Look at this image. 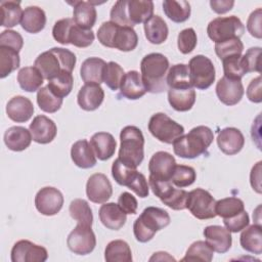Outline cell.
I'll return each instance as SVG.
<instances>
[{"instance_id": "35", "label": "cell", "mask_w": 262, "mask_h": 262, "mask_svg": "<svg viewBox=\"0 0 262 262\" xmlns=\"http://www.w3.org/2000/svg\"><path fill=\"white\" fill-rule=\"evenodd\" d=\"M166 83L169 89H189L193 88L188 66L184 63H177L172 66L167 73Z\"/></svg>"}, {"instance_id": "16", "label": "cell", "mask_w": 262, "mask_h": 262, "mask_svg": "<svg viewBox=\"0 0 262 262\" xmlns=\"http://www.w3.org/2000/svg\"><path fill=\"white\" fill-rule=\"evenodd\" d=\"M48 258L47 250L28 239L16 242L11 249L12 262H44Z\"/></svg>"}, {"instance_id": "29", "label": "cell", "mask_w": 262, "mask_h": 262, "mask_svg": "<svg viewBox=\"0 0 262 262\" xmlns=\"http://www.w3.org/2000/svg\"><path fill=\"white\" fill-rule=\"evenodd\" d=\"M71 158L74 164L82 169L92 168L96 164V156L86 139H80L72 145Z\"/></svg>"}, {"instance_id": "5", "label": "cell", "mask_w": 262, "mask_h": 262, "mask_svg": "<svg viewBox=\"0 0 262 262\" xmlns=\"http://www.w3.org/2000/svg\"><path fill=\"white\" fill-rule=\"evenodd\" d=\"M97 39L105 47L128 52L136 48L138 36L131 27H123L113 21H104L97 30Z\"/></svg>"}, {"instance_id": "22", "label": "cell", "mask_w": 262, "mask_h": 262, "mask_svg": "<svg viewBox=\"0 0 262 262\" xmlns=\"http://www.w3.org/2000/svg\"><path fill=\"white\" fill-rule=\"evenodd\" d=\"M217 144L223 154L233 156L239 152L244 147L245 137L237 128L226 127L218 133Z\"/></svg>"}, {"instance_id": "32", "label": "cell", "mask_w": 262, "mask_h": 262, "mask_svg": "<svg viewBox=\"0 0 262 262\" xmlns=\"http://www.w3.org/2000/svg\"><path fill=\"white\" fill-rule=\"evenodd\" d=\"M46 25V14L44 10L38 6H28L25 8L20 20L21 28L31 34L41 32Z\"/></svg>"}, {"instance_id": "23", "label": "cell", "mask_w": 262, "mask_h": 262, "mask_svg": "<svg viewBox=\"0 0 262 262\" xmlns=\"http://www.w3.org/2000/svg\"><path fill=\"white\" fill-rule=\"evenodd\" d=\"M103 98L104 92L99 84H85L78 92L77 102L82 110L92 112L101 105Z\"/></svg>"}, {"instance_id": "17", "label": "cell", "mask_w": 262, "mask_h": 262, "mask_svg": "<svg viewBox=\"0 0 262 262\" xmlns=\"http://www.w3.org/2000/svg\"><path fill=\"white\" fill-rule=\"evenodd\" d=\"M86 194L92 203H106L113 194L112 183L102 173L92 174L86 183Z\"/></svg>"}, {"instance_id": "52", "label": "cell", "mask_w": 262, "mask_h": 262, "mask_svg": "<svg viewBox=\"0 0 262 262\" xmlns=\"http://www.w3.org/2000/svg\"><path fill=\"white\" fill-rule=\"evenodd\" d=\"M198 43L196 33L192 28L182 30L177 37V46L181 53L188 54L193 51Z\"/></svg>"}, {"instance_id": "44", "label": "cell", "mask_w": 262, "mask_h": 262, "mask_svg": "<svg viewBox=\"0 0 262 262\" xmlns=\"http://www.w3.org/2000/svg\"><path fill=\"white\" fill-rule=\"evenodd\" d=\"M213 249L204 241H196L187 249L182 261H205L210 262L213 259Z\"/></svg>"}, {"instance_id": "47", "label": "cell", "mask_w": 262, "mask_h": 262, "mask_svg": "<svg viewBox=\"0 0 262 262\" xmlns=\"http://www.w3.org/2000/svg\"><path fill=\"white\" fill-rule=\"evenodd\" d=\"M94 41V33L91 30H86L79 27L76 23L71 27L68 42L79 48L90 46Z\"/></svg>"}, {"instance_id": "4", "label": "cell", "mask_w": 262, "mask_h": 262, "mask_svg": "<svg viewBox=\"0 0 262 262\" xmlns=\"http://www.w3.org/2000/svg\"><path fill=\"white\" fill-rule=\"evenodd\" d=\"M214 139L213 131L207 126H196L187 134L174 140V154L183 159H194L205 154Z\"/></svg>"}, {"instance_id": "42", "label": "cell", "mask_w": 262, "mask_h": 262, "mask_svg": "<svg viewBox=\"0 0 262 262\" xmlns=\"http://www.w3.org/2000/svg\"><path fill=\"white\" fill-rule=\"evenodd\" d=\"M69 212L71 217L76 220L78 224L92 226L93 214L87 201L83 199H75L70 204Z\"/></svg>"}, {"instance_id": "33", "label": "cell", "mask_w": 262, "mask_h": 262, "mask_svg": "<svg viewBox=\"0 0 262 262\" xmlns=\"http://www.w3.org/2000/svg\"><path fill=\"white\" fill-rule=\"evenodd\" d=\"M239 243L247 252L260 255L262 253V229L260 224H253L243 229Z\"/></svg>"}, {"instance_id": "3", "label": "cell", "mask_w": 262, "mask_h": 262, "mask_svg": "<svg viewBox=\"0 0 262 262\" xmlns=\"http://www.w3.org/2000/svg\"><path fill=\"white\" fill-rule=\"evenodd\" d=\"M141 79L147 92L161 93L167 90L166 77L169 70L168 58L158 52L145 55L140 62Z\"/></svg>"}, {"instance_id": "8", "label": "cell", "mask_w": 262, "mask_h": 262, "mask_svg": "<svg viewBox=\"0 0 262 262\" xmlns=\"http://www.w3.org/2000/svg\"><path fill=\"white\" fill-rule=\"evenodd\" d=\"M112 176L118 184L127 186L139 198H146L149 193V187L145 176L138 172L136 168L123 163L119 158L113 163Z\"/></svg>"}, {"instance_id": "53", "label": "cell", "mask_w": 262, "mask_h": 262, "mask_svg": "<svg viewBox=\"0 0 262 262\" xmlns=\"http://www.w3.org/2000/svg\"><path fill=\"white\" fill-rule=\"evenodd\" d=\"M74 24H75L74 19L70 17H66L57 20L54 24L52 29V36L54 40L62 45H68L69 44L68 37H69L70 29Z\"/></svg>"}, {"instance_id": "12", "label": "cell", "mask_w": 262, "mask_h": 262, "mask_svg": "<svg viewBox=\"0 0 262 262\" xmlns=\"http://www.w3.org/2000/svg\"><path fill=\"white\" fill-rule=\"evenodd\" d=\"M189 76L192 87L206 90L215 81V68L212 60L202 54L193 56L188 63Z\"/></svg>"}, {"instance_id": "21", "label": "cell", "mask_w": 262, "mask_h": 262, "mask_svg": "<svg viewBox=\"0 0 262 262\" xmlns=\"http://www.w3.org/2000/svg\"><path fill=\"white\" fill-rule=\"evenodd\" d=\"M203 233L207 244L214 252L223 254L231 248L232 237L230 231L226 227L220 225H209L205 227Z\"/></svg>"}, {"instance_id": "56", "label": "cell", "mask_w": 262, "mask_h": 262, "mask_svg": "<svg viewBox=\"0 0 262 262\" xmlns=\"http://www.w3.org/2000/svg\"><path fill=\"white\" fill-rule=\"evenodd\" d=\"M223 223L230 232H238L249 225L250 218L248 213L246 211H243L234 217L223 219Z\"/></svg>"}, {"instance_id": "28", "label": "cell", "mask_w": 262, "mask_h": 262, "mask_svg": "<svg viewBox=\"0 0 262 262\" xmlns=\"http://www.w3.org/2000/svg\"><path fill=\"white\" fill-rule=\"evenodd\" d=\"M106 62L98 57H89L85 59L80 69V75L85 84L103 83V75Z\"/></svg>"}, {"instance_id": "38", "label": "cell", "mask_w": 262, "mask_h": 262, "mask_svg": "<svg viewBox=\"0 0 262 262\" xmlns=\"http://www.w3.org/2000/svg\"><path fill=\"white\" fill-rule=\"evenodd\" d=\"M106 262H132V252L129 245L123 239H115L107 244L104 250Z\"/></svg>"}, {"instance_id": "9", "label": "cell", "mask_w": 262, "mask_h": 262, "mask_svg": "<svg viewBox=\"0 0 262 262\" xmlns=\"http://www.w3.org/2000/svg\"><path fill=\"white\" fill-rule=\"evenodd\" d=\"M148 183L154 194L158 196L164 205L172 210L186 209V201L188 196L186 190L174 187L171 180L157 179L152 176L148 177Z\"/></svg>"}, {"instance_id": "46", "label": "cell", "mask_w": 262, "mask_h": 262, "mask_svg": "<svg viewBox=\"0 0 262 262\" xmlns=\"http://www.w3.org/2000/svg\"><path fill=\"white\" fill-rule=\"evenodd\" d=\"M73 84H74V78L72 73L63 72L58 76L54 77L53 79L49 80L47 87L56 96L63 98L71 93L73 89Z\"/></svg>"}, {"instance_id": "40", "label": "cell", "mask_w": 262, "mask_h": 262, "mask_svg": "<svg viewBox=\"0 0 262 262\" xmlns=\"http://www.w3.org/2000/svg\"><path fill=\"white\" fill-rule=\"evenodd\" d=\"M1 26L5 28H13L21 20L23 9L19 1L8 0L0 2Z\"/></svg>"}, {"instance_id": "55", "label": "cell", "mask_w": 262, "mask_h": 262, "mask_svg": "<svg viewBox=\"0 0 262 262\" xmlns=\"http://www.w3.org/2000/svg\"><path fill=\"white\" fill-rule=\"evenodd\" d=\"M24 45V39L18 32L12 30H5L0 35V46H6L16 50L17 52L20 51Z\"/></svg>"}, {"instance_id": "26", "label": "cell", "mask_w": 262, "mask_h": 262, "mask_svg": "<svg viewBox=\"0 0 262 262\" xmlns=\"http://www.w3.org/2000/svg\"><path fill=\"white\" fill-rule=\"evenodd\" d=\"M98 214L101 223L112 230H119L125 225L127 220V214L115 203H103L99 208Z\"/></svg>"}, {"instance_id": "19", "label": "cell", "mask_w": 262, "mask_h": 262, "mask_svg": "<svg viewBox=\"0 0 262 262\" xmlns=\"http://www.w3.org/2000/svg\"><path fill=\"white\" fill-rule=\"evenodd\" d=\"M176 166L175 158L167 151L155 152L148 163L149 176L162 180H171L174 168Z\"/></svg>"}, {"instance_id": "18", "label": "cell", "mask_w": 262, "mask_h": 262, "mask_svg": "<svg viewBox=\"0 0 262 262\" xmlns=\"http://www.w3.org/2000/svg\"><path fill=\"white\" fill-rule=\"evenodd\" d=\"M244 86L241 80L223 76L216 84V94L219 100L226 105L238 103L244 96Z\"/></svg>"}, {"instance_id": "30", "label": "cell", "mask_w": 262, "mask_h": 262, "mask_svg": "<svg viewBox=\"0 0 262 262\" xmlns=\"http://www.w3.org/2000/svg\"><path fill=\"white\" fill-rule=\"evenodd\" d=\"M33 140L30 130L23 126H12L4 133V143L8 149L21 151L28 148Z\"/></svg>"}, {"instance_id": "43", "label": "cell", "mask_w": 262, "mask_h": 262, "mask_svg": "<svg viewBox=\"0 0 262 262\" xmlns=\"http://www.w3.org/2000/svg\"><path fill=\"white\" fill-rule=\"evenodd\" d=\"M20 63L19 54L16 50L0 46V78L4 79L13 71L18 69Z\"/></svg>"}, {"instance_id": "1", "label": "cell", "mask_w": 262, "mask_h": 262, "mask_svg": "<svg viewBox=\"0 0 262 262\" xmlns=\"http://www.w3.org/2000/svg\"><path fill=\"white\" fill-rule=\"evenodd\" d=\"M154 14V2L147 0H119L110 13L111 21L123 27L133 28L145 23Z\"/></svg>"}, {"instance_id": "14", "label": "cell", "mask_w": 262, "mask_h": 262, "mask_svg": "<svg viewBox=\"0 0 262 262\" xmlns=\"http://www.w3.org/2000/svg\"><path fill=\"white\" fill-rule=\"evenodd\" d=\"M67 245L74 254H90L96 246V237L91 226L77 224V226L68 235Z\"/></svg>"}, {"instance_id": "36", "label": "cell", "mask_w": 262, "mask_h": 262, "mask_svg": "<svg viewBox=\"0 0 262 262\" xmlns=\"http://www.w3.org/2000/svg\"><path fill=\"white\" fill-rule=\"evenodd\" d=\"M195 90L189 89H169L168 101L177 112H187L191 110L195 102Z\"/></svg>"}, {"instance_id": "59", "label": "cell", "mask_w": 262, "mask_h": 262, "mask_svg": "<svg viewBox=\"0 0 262 262\" xmlns=\"http://www.w3.org/2000/svg\"><path fill=\"white\" fill-rule=\"evenodd\" d=\"M247 96L250 101L260 103L262 101L261 94V76L253 79L247 88Z\"/></svg>"}, {"instance_id": "41", "label": "cell", "mask_w": 262, "mask_h": 262, "mask_svg": "<svg viewBox=\"0 0 262 262\" xmlns=\"http://www.w3.org/2000/svg\"><path fill=\"white\" fill-rule=\"evenodd\" d=\"M245 211L244 202L235 196L221 199L215 203V213L223 219L231 218Z\"/></svg>"}, {"instance_id": "61", "label": "cell", "mask_w": 262, "mask_h": 262, "mask_svg": "<svg viewBox=\"0 0 262 262\" xmlns=\"http://www.w3.org/2000/svg\"><path fill=\"white\" fill-rule=\"evenodd\" d=\"M234 5V1L232 0H211L210 6L213 11H215L218 14L226 13L227 11L231 10Z\"/></svg>"}, {"instance_id": "48", "label": "cell", "mask_w": 262, "mask_h": 262, "mask_svg": "<svg viewBox=\"0 0 262 262\" xmlns=\"http://www.w3.org/2000/svg\"><path fill=\"white\" fill-rule=\"evenodd\" d=\"M196 179L195 170L186 165H176L171 176V182L173 185L183 188L191 185Z\"/></svg>"}, {"instance_id": "34", "label": "cell", "mask_w": 262, "mask_h": 262, "mask_svg": "<svg viewBox=\"0 0 262 262\" xmlns=\"http://www.w3.org/2000/svg\"><path fill=\"white\" fill-rule=\"evenodd\" d=\"M144 33L147 41L151 44H162L166 41L169 30L166 21L159 15H152L147 19L144 25Z\"/></svg>"}, {"instance_id": "54", "label": "cell", "mask_w": 262, "mask_h": 262, "mask_svg": "<svg viewBox=\"0 0 262 262\" xmlns=\"http://www.w3.org/2000/svg\"><path fill=\"white\" fill-rule=\"evenodd\" d=\"M260 47H251L242 56V62L246 73L258 72L260 73Z\"/></svg>"}, {"instance_id": "51", "label": "cell", "mask_w": 262, "mask_h": 262, "mask_svg": "<svg viewBox=\"0 0 262 262\" xmlns=\"http://www.w3.org/2000/svg\"><path fill=\"white\" fill-rule=\"evenodd\" d=\"M224 76L231 79L241 80L246 73L242 62V55H232L222 59Z\"/></svg>"}, {"instance_id": "6", "label": "cell", "mask_w": 262, "mask_h": 262, "mask_svg": "<svg viewBox=\"0 0 262 262\" xmlns=\"http://www.w3.org/2000/svg\"><path fill=\"white\" fill-rule=\"evenodd\" d=\"M170 221V215L166 210L152 206L147 207L134 221V236L139 243H147L155 236L157 231L168 226Z\"/></svg>"}, {"instance_id": "31", "label": "cell", "mask_w": 262, "mask_h": 262, "mask_svg": "<svg viewBox=\"0 0 262 262\" xmlns=\"http://www.w3.org/2000/svg\"><path fill=\"white\" fill-rule=\"evenodd\" d=\"M74 6L73 19L81 28L91 30L95 25L97 12L94 5L90 1H75L74 3L69 2Z\"/></svg>"}, {"instance_id": "37", "label": "cell", "mask_w": 262, "mask_h": 262, "mask_svg": "<svg viewBox=\"0 0 262 262\" xmlns=\"http://www.w3.org/2000/svg\"><path fill=\"white\" fill-rule=\"evenodd\" d=\"M44 77L35 67H25L17 74L19 87L27 92H35L43 85Z\"/></svg>"}, {"instance_id": "49", "label": "cell", "mask_w": 262, "mask_h": 262, "mask_svg": "<svg viewBox=\"0 0 262 262\" xmlns=\"http://www.w3.org/2000/svg\"><path fill=\"white\" fill-rule=\"evenodd\" d=\"M243 50L244 44L239 38H232L215 43V52L221 60L232 55H242Z\"/></svg>"}, {"instance_id": "13", "label": "cell", "mask_w": 262, "mask_h": 262, "mask_svg": "<svg viewBox=\"0 0 262 262\" xmlns=\"http://www.w3.org/2000/svg\"><path fill=\"white\" fill-rule=\"evenodd\" d=\"M215 203V199L208 190L195 188L188 192L186 209L200 220L212 219L216 217Z\"/></svg>"}, {"instance_id": "50", "label": "cell", "mask_w": 262, "mask_h": 262, "mask_svg": "<svg viewBox=\"0 0 262 262\" xmlns=\"http://www.w3.org/2000/svg\"><path fill=\"white\" fill-rule=\"evenodd\" d=\"M124 75H125L124 70L119 63L115 61H110L106 63V67L104 70L103 83H105L110 89H112L113 91H116L120 88L121 81Z\"/></svg>"}, {"instance_id": "58", "label": "cell", "mask_w": 262, "mask_h": 262, "mask_svg": "<svg viewBox=\"0 0 262 262\" xmlns=\"http://www.w3.org/2000/svg\"><path fill=\"white\" fill-rule=\"evenodd\" d=\"M118 206L126 214H136L138 203L133 194L130 192L124 191L120 194L118 199Z\"/></svg>"}, {"instance_id": "2", "label": "cell", "mask_w": 262, "mask_h": 262, "mask_svg": "<svg viewBox=\"0 0 262 262\" xmlns=\"http://www.w3.org/2000/svg\"><path fill=\"white\" fill-rule=\"evenodd\" d=\"M76 61V55L71 50L53 47L39 54L34 61V67L40 71L44 79L49 81L63 72L72 73Z\"/></svg>"}, {"instance_id": "57", "label": "cell", "mask_w": 262, "mask_h": 262, "mask_svg": "<svg viewBox=\"0 0 262 262\" xmlns=\"http://www.w3.org/2000/svg\"><path fill=\"white\" fill-rule=\"evenodd\" d=\"M261 18H262V9L257 8L253 12H251L250 16L247 20V29L249 33L258 39H261L262 37V31H261Z\"/></svg>"}, {"instance_id": "45", "label": "cell", "mask_w": 262, "mask_h": 262, "mask_svg": "<svg viewBox=\"0 0 262 262\" xmlns=\"http://www.w3.org/2000/svg\"><path fill=\"white\" fill-rule=\"evenodd\" d=\"M37 103L45 113H55L57 112L61 104H62V98L56 96L47 86L41 87L37 92Z\"/></svg>"}, {"instance_id": "24", "label": "cell", "mask_w": 262, "mask_h": 262, "mask_svg": "<svg viewBox=\"0 0 262 262\" xmlns=\"http://www.w3.org/2000/svg\"><path fill=\"white\" fill-rule=\"evenodd\" d=\"M6 114L13 122L25 123L32 118L34 114V105L29 98L16 95L7 102Z\"/></svg>"}, {"instance_id": "11", "label": "cell", "mask_w": 262, "mask_h": 262, "mask_svg": "<svg viewBox=\"0 0 262 262\" xmlns=\"http://www.w3.org/2000/svg\"><path fill=\"white\" fill-rule=\"evenodd\" d=\"M148 131L161 142L172 144L175 139L184 134V128L164 113L152 115L148 122Z\"/></svg>"}, {"instance_id": "39", "label": "cell", "mask_w": 262, "mask_h": 262, "mask_svg": "<svg viewBox=\"0 0 262 262\" xmlns=\"http://www.w3.org/2000/svg\"><path fill=\"white\" fill-rule=\"evenodd\" d=\"M163 10L166 16L174 23H183L190 16V4L185 0H165L163 2Z\"/></svg>"}, {"instance_id": "7", "label": "cell", "mask_w": 262, "mask_h": 262, "mask_svg": "<svg viewBox=\"0 0 262 262\" xmlns=\"http://www.w3.org/2000/svg\"><path fill=\"white\" fill-rule=\"evenodd\" d=\"M119 159L133 167L137 168L144 158V137L141 130L136 126H126L120 133Z\"/></svg>"}, {"instance_id": "20", "label": "cell", "mask_w": 262, "mask_h": 262, "mask_svg": "<svg viewBox=\"0 0 262 262\" xmlns=\"http://www.w3.org/2000/svg\"><path fill=\"white\" fill-rule=\"evenodd\" d=\"M29 130L35 142L40 144H47L51 142L57 133L55 123L44 115L36 116L30 124Z\"/></svg>"}, {"instance_id": "25", "label": "cell", "mask_w": 262, "mask_h": 262, "mask_svg": "<svg viewBox=\"0 0 262 262\" xmlns=\"http://www.w3.org/2000/svg\"><path fill=\"white\" fill-rule=\"evenodd\" d=\"M146 92L141 75L137 71H129L123 76L120 85L121 96L130 100H135L142 97Z\"/></svg>"}, {"instance_id": "62", "label": "cell", "mask_w": 262, "mask_h": 262, "mask_svg": "<svg viewBox=\"0 0 262 262\" xmlns=\"http://www.w3.org/2000/svg\"><path fill=\"white\" fill-rule=\"evenodd\" d=\"M163 261V260H171V261H175V259L170 256L167 252H157L155 253L150 258H149V261Z\"/></svg>"}, {"instance_id": "15", "label": "cell", "mask_w": 262, "mask_h": 262, "mask_svg": "<svg viewBox=\"0 0 262 262\" xmlns=\"http://www.w3.org/2000/svg\"><path fill=\"white\" fill-rule=\"evenodd\" d=\"M63 205V195L55 187L45 186L35 196V207L39 213L45 216L57 214Z\"/></svg>"}, {"instance_id": "27", "label": "cell", "mask_w": 262, "mask_h": 262, "mask_svg": "<svg viewBox=\"0 0 262 262\" xmlns=\"http://www.w3.org/2000/svg\"><path fill=\"white\" fill-rule=\"evenodd\" d=\"M90 145L98 160L106 161L114 156L117 142L111 133L97 132L92 135L90 139Z\"/></svg>"}, {"instance_id": "10", "label": "cell", "mask_w": 262, "mask_h": 262, "mask_svg": "<svg viewBox=\"0 0 262 262\" xmlns=\"http://www.w3.org/2000/svg\"><path fill=\"white\" fill-rule=\"evenodd\" d=\"M244 33L245 26L235 15L216 17L212 19L207 27V34L215 43L232 38H241Z\"/></svg>"}, {"instance_id": "60", "label": "cell", "mask_w": 262, "mask_h": 262, "mask_svg": "<svg viewBox=\"0 0 262 262\" xmlns=\"http://www.w3.org/2000/svg\"><path fill=\"white\" fill-rule=\"evenodd\" d=\"M261 164L262 162L259 161L251 170V174H250V182H251V186L253 187V189L258 192L261 193Z\"/></svg>"}]
</instances>
